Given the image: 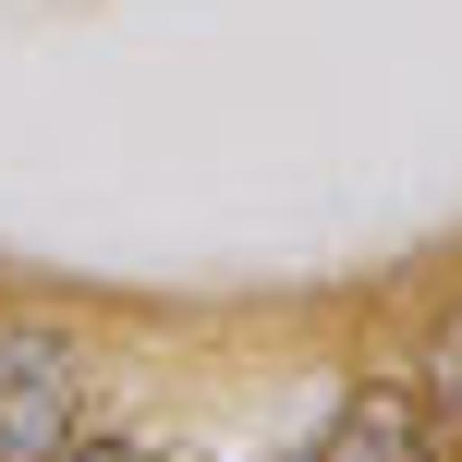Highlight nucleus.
<instances>
[{
  "label": "nucleus",
  "mask_w": 462,
  "mask_h": 462,
  "mask_svg": "<svg viewBox=\"0 0 462 462\" xmlns=\"http://www.w3.org/2000/svg\"><path fill=\"white\" fill-rule=\"evenodd\" d=\"M73 390H86V377H24V390H0V462H61L73 450Z\"/></svg>",
  "instance_id": "obj_1"
},
{
  "label": "nucleus",
  "mask_w": 462,
  "mask_h": 462,
  "mask_svg": "<svg viewBox=\"0 0 462 462\" xmlns=\"http://www.w3.org/2000/svg\"><path fill=\"white\" fill-rule=\"evenodd\" d=\"M24 377H86V365H73V328H49V317H0V390H24Z\"/></svg>",
  "instance_id": "obj_3"
},
{
  "label": "nucleus",
  "mask_w": 462,
  "mask_h": 462,
  "mask_svg": "<svg viewBox=\"0 0 462 462\" xmlns=\"http://www.w3.org/2000/svg\"><path fill=\"white\" fill-rule=\"evenodd\" d=\"M426 390H439V414L462 426V317L439 328V341H426Z\"/></svg>",
  "instance_id": "obj_4"
},
{
  "label": "nucleus",
  "mask_w": 462,
  "mask_h": 462,
  "mask_svg": "<svg viewBox=\"0 0 462 462\" xmlns=\"http://www.w3.org/2000/svg\"><path fill=\"white\" fill-rule=\"evenodd\" d=\"M317 462H426V426H414V402H402V390H377V402H353V414L328 426Z\"/></svg>",
  "instance_id": "obj_2"
},
{
  "label": "nucleus",
  "mask_w": 462,
  "mask_h": 462,
  "mask_svg": "<svg viewBox=\"0 0 462 462\" xmlns=\"http://www.w3.org/2000/svg\"><path fill=\"white\" fill-rule=\"evenodd\" d=\"M61 462H159V450H134V439H73Z\"/></svg>",
  "instance_id": "obj_5"
}]
</instances>
